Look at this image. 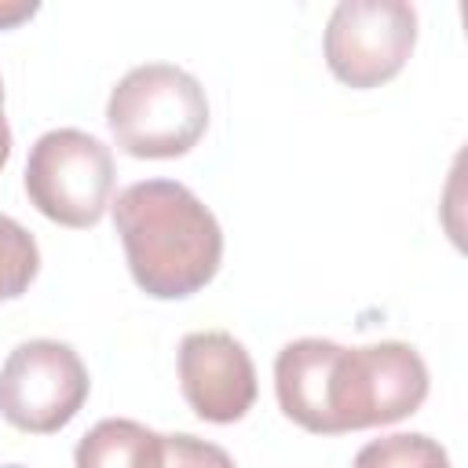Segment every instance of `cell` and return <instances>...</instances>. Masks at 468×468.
Masks as SVG:
<instances>
[{"instance_id":"6da1fadb","label":"cell","mask_w":468,"mask_h":468,"mask_svg":"<svg viewBox=\"0 0 468 468\" xmlns=\"http://www.w3.org/2000/svg\"><path fill=\"white\" fill-rule=\"evenodd\" d=\"M274 391L282 413L303 431L344 435L417 413L428 399V366L402 340L340 347L300 336L274 358Z\"/></svg>"},{"instance_id":"7a4b0ae2","label":"cell","mask_w":468,"mask_h":468,"mask_svg":"<svg viewBox=\"0 0 468 468\" xmlns=\"http://www.w3.org/2000/svg\"><path fill=\"white\" fill-rule=\"evenodd\" d=\"M113 227L135 285L154 300H186L219 271V219L176 179H139L124 186L113 201Z\"/></svg>"},{"instance_id":"3957f363","label":"cell","mask_w":468,"mask_h":468,"mask_svg":"<svg viewBox=\"0 0 468 468\" xmlns=\"http://www.w3.org/2000/svg\"><path fill=\"white\" fill-rule=\"evenodd\" d=\"M106 124L113 143L132 157H183L208 128V99L194 73L172 62H146L113 84Z\"/></svg>"},{"instance_id":"277c9868","label":"cell","mask_w":468,"mask_h":468,"mask_svg":"<svg viewBox=\"0 0 468 468\" xmlns=\"http://www.w3.org/2000/svg\"><path fill=\"white\" fill-rule=\"evenodd\" d=\"M22 179L40 216L58 227L88 230L102 219L117 172L102 139L80 128H51L29 146Z\"/></svg>"},{"instance_id":"5b68a950","label":"cell","mask_w":468,"mask_h":468,"mask_svg":"<svg viewBox=\"0 0 468 468\" xmlns=\"http://www.w3.org/2000/svg\"><path fill=\"white\" fill-rule=\"evenodd\" d=\"M88 369L62 340H22L0 366V417L33 435L66 428L88 402Z\"/></svg>"},{"instance_id":"8992f818","label":"cell","mask_w":468,"mask_h":468,"mask_svg":"<svg viewBox=\"0 0 468 468\" xmlns=\"http://www.w3.org/2000/svg\"><path fill=\"white\" fill-rule=\"evenodd\" d=\"M417 44V11L406 0H344L325 26V62L347 88H380L402 73Z\"/></svg>"},{"instance_id":"52a82bcc","label":"cell","mask_w":468,"mask_h":468,"mask_svg":"<svg viewBox=\"0 0 468 468\" xmlns=\"http://www.w3.org/2000/svg\"><path fill=\"white\" fill-rule=\"evenodd\" d=\"M179 388L201 420L234 424L256 402V366L230 333L197 329L179 344Z\"/></svg>"},{"instance_id":"ba28073f","label":"cell","mask_w":468,"mask_h":468,"mask_svg":"<svg viewBox=\"0 0 468 468\" xmlns=\"http://www.w3.org/2000/svg\"><path fill=\"white\" fill-rule=\"evenodd\" d=\"M165 435L128 417L99 420L73 450V468H161Z\"/></svg>"},{"instance_id":"9c48e42d","label":"cell","mask_w":468,"mask_h":468,"mask_svg":"<svg viewBox=\"0 0 468 468\" xmlns=\"http://www.w3.org/2000/svg\"><path fill=\"white\" fill-rule=\"evenodd\" d=\"M355 468H450V457L420 431H395L366 442L355 453Z\"/></svg>"},{"instance_id":"30bf717a","label":"cell","mask_w":468,"mask_h":468,"mask_svg":"<svg viewBox=\"0 0 468 468\" xmlns=\"http://www.w3.org/2000/svg\"><path fill=\"white\" fill-rule=\"evenodd\" d=\"M40 271L37 238L11 216L0 212V300H15L29 289Z\"/></svg>"},{"instance_id":"8fae6325","label":"cell","mask_w":468,"mask_h":468,"mask_svg":"<svg viewBox=\"0 0 468 468\" xmlns=\"http://www.w3.org/2000/svg\"><path fill=\"white\" fill-rule=\"evenodd\" d=\"M161 468H234V461L223 446L205 442L186 431H176V435H165V464Z\"/></svg>"},{"instance_id":"7c38bea8","label":"cell","mask_w":468,"mask_h":468,"mask_svg":"<svg viewBox=\"0 0 468 468\" xmlns=\"http://www.w3.org/2000/svg\"><path fill=\"white\" fill-rule=\"evenodd\" d=\"M33 15H37V4H29V0H0V29H15L18 22H26Z\"/></svg>"},{"instance_id":"4fadbf2b","label":"cell","mask_w":468,"mask_h":468,"mask_svg":"<svg viewBox=\"0 0 468 468\" xmlns=\"http://www.w3.org/2000/svg\"><path fill=\"white\" fill-rule=\"evenodd\" d=\"M7 157H11V124L4 117V80H0V168L7 165Z\"/></svg>"},{"instance_id":"5bb4252c","label":"cell","mask_w":468,"mask_h":468,"mask_svg":"<svg viewBox=\"0 0 468 468\" xmlns=\"http://www.w3.org/2000/svg\"><path fill=\"white\" fill-rule=\"evenodd\" d=\"M0 468H22V464H0Z\"/></svg>"}]
</instances>
